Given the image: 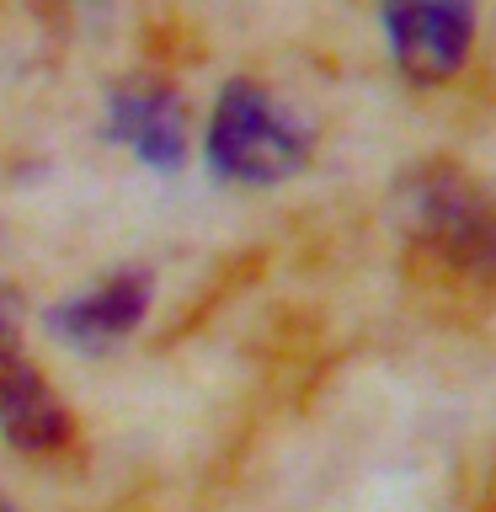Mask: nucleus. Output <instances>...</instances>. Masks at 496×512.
<instances>
[{
	"label": "nucleus",
	"mask_w": 496,
	"mask_h": 512,
	"mask_svg": "<svg viewBox=\"0 0 496 512\" xmlns=\"http://www.w3.org/2000/svg\"><path fill=\"white\" fill-rule=\"evenodd\" d=\"M0 512H11V507H6V496H0Z\"/></svg>",
	"instance_id": "0eeeda50"
},
{
	"label": "nucleus",
	"mask_w": 496,
	"mask_h": 512,
	"mask_svg": "<svg viewBox=\"0 0 496 512\" xmlns=\"http://www.w3.org/2000/svg\"><path fill=\"white\" fill-rule=\"evenodd\" d=\"M0 438L22 454H48L70 438V416L48 395L43 374L22 352L11 294H0Z\"/></svg>",
	"instance_id": "20e7f679"
},
{
	"label": "nucleus",
	"mask_w": 496,
	"mask_h": 512,
	"mask_svg": "<svg viewBox=\"0 0 496 512\" xmlns=\"http://www.w3.org/2000/svg\"><path fill=\"white\" fill-rule=\"evenodd\" d=\"M310 128L294 123L256 80H230L208 118V166L224 182L272 187L304 171Z\"/></svg>",
	"instance_id": "f03ea898"
},
{
	"label": "nucleus",
	"mask_w": 496,
	"mask_h": 512,
	"mask_svg": "<svg viewBox=\"0 0 496 512\" xmlns=\"http://www.w3.org/2000/svg\"><path fill=\"white\" fill-rule=\"evenodd\" d=\"M395 70L416 86H443L475 43V0H379Z\"/></svg>",
	"instance_id": "7ed1b4c3"
},
{
	"label": "nucleus",
	"mask_w": 496,
	"mask_h": 512,
	"mask_svg": "<svg viewBox=\"0 0 496 512\" xmlns=\"http://www.w3.org/2000/svg\"><path fill=\"white\" fill-rule=\"evenodd\" d=\"M400 219L416 246L480 283H496V192L454 166H416L400 182Z\"/></svg>",
	"instance_id": "f257e3e1"
},
{
	"label": "nucleus",
	"mask_w": 496,
	"mask_h": 512,
	"mask_svg": "<svg viewBox=\"0 0 496 512\" xmlns=\"http://www.w3.org/2000/svg\"><path fill=\"white\" fill-rule=\"evenodd\" d=\"M144 310H150V278L144 272H118V278H107L91 294L64 299L59 310H48V331L80 352H102L112 342H123L144 320Z\"/></svg>",
	"instance_id": "423d86ee"
},
{
	"label": "nucleus",
	"mask_w": 496,
	"mask_h": 512,
	"mask_svg": "<svg viewBox=\"0 0 496 512\" xmlns=\"http://www.w3.org/2000/svg\"><path fill=\"white\" fill-rule=\"evenodd\" d=\"M107 139L128 144L150 171H176L187 160V102L166 80H123L107 96Z\"/></svg>",
	"instance_id": "39448f33"
}]
</instances>
